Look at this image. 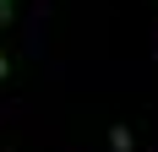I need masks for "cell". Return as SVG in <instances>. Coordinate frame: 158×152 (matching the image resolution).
Instances as JSON below:
<instances>
[{"instance_id":"obj_1","label":"cell","mask_w":158,"mask_h":152,"mask_svg":"<svg viewBox=\"0 0 158 152\" xmlns=\"http://www.w3.org/2000/svg\"><path fill=\"white\" fill-rule=\"evenodd\" d=\"M109 147H114V152H131V147H136L131 125H109Z\"/></svg>"},{"instance_id":"obj_2","label":"cell","mask_w":158,"mask_h":152,"mask_svg":"<svg viewBox=\"0 0 158 152\" xmlns=\"http://www.w3.org/2000/svg\"><path fill=\"white\" fill-rule=\"evenodd\" d=\"M11 16H16V0H0V27H11Z\"/></svg>"},{"instance_id":"obj_3","label":"cell","mask_w":158,"mask_h":152,"mask_svg":"<svg viewBox=\"0 0 158 152\" xmlns=\"http://www.w3.org/2000/svg\"><path fill=\"white\" fill-rule=\"evenodd\" d=\"M6 76H11V60H6V49H0V82H6Z\"/></svg>"}]
</instances>
